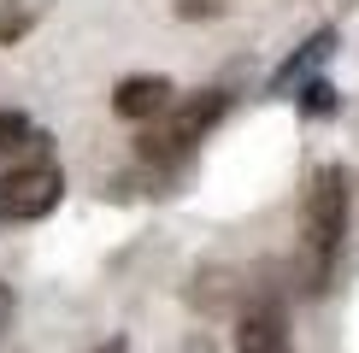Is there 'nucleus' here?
Masks as SVG:
<instances>
[{
  "label": "nucleus",
  "mask_w": 359,
  "mask_h": 353,
  "mask_svg": "<svg viewBox=\"0 0 359 353\" xmlns=\"http://www.w3.org/2000/svg\"><path fill=\"white\" fill-rule=\"evenodd\" d=\"M341 235H348V171L341 165H318L306 183V206H301V289L324 294L341 265Z\"/></svg>",
  "instance_id": "f257e3e1"
},
{
  "label": "nucleus",
  "mask_w": 359,
  "mask_h": 353,
  "mask_svg": "<svg viewBox=\"0 0 359 353\" xmlns=\"http://www.w3.org/2000/svg\"><path fill=\"white\" fill-rule=\"evenodd\" d=\"M224 106H230L224 88H201V95H189V100H171V106L142 130V159L147 165H177V159H189L194 147L212 136Z\"/></svg>",
  "instance_id": "f03ea898"
},
{
  "label": "nucleus",
  "mask_w": 359,
  "mask_h": 353,
  "mask_svg": "<svg viewBox=\"0 0 359 353\" xmlns=\"http://www.w3.org/2000/svg\"><path fill=\"white\" fill-rule=\"evenodd\" d=\"M59 195H65V171L48 159L0 171V224H36L59 206Z\"/></svg>",
  "instance_id": "7ed1b4c3"
},
{
  "label": "nucleus",
  "mask_w": 359,
  "mask_h": 353,
  "mask_svg": "<svg viewBox=\"0 0 359 353\" xmlns=\"http://www.w3.org/2000/svg\"><path fill=\"white\" fill-rule=\"evenodd\" d=\"M236 353H289V318H283L277 300L248 306L242 324H236Z\"/></svg>",
  "instance_id": "20e7f679"
},
{
  "label": "nucleus",
  "mask_w": 359,
  "mask_h": 353,
  "mask_svg": "<svg viewBox=\"0 0 359 353\" xmlns=\"http://www.w3.org/2000/svg\"><path fill=\"white\" fill-rule=\"evenodd\" d=\"M165 106H171V77H124L112 88V112L130 124H154Z\"/></svg>",
  "instance_id": "39448f33"
},
{
  "label": "nucleus",
  "mask_w": 359,
  "mask_h": 353,
  "mask_svg": "<svg viewBox=\"0 0 359 353\" xmlns=\"http://www.w3.org/2000/svg\"><path fill=\"white\" fill-rule=\"evenodd\" d=\"M330 48H336V29H318V36H312L306 48L277 71V95H283L289 83H306V77H312V65H324V59H330Z\"/></svg>",
  "instance_id": "423d86ee"
},
{
  "label": "nucleus",
  "mask_w": 359,
  "mask_h": 353,
  "mask_svg": "<svg viewBox=\"0 0 359 353\" xmlns=\"http://www.w3.org/2000/svg\"><path fill=\"white\" fill-rule=\"evenodd\" d=\"M41 12H48V0H0V48L24 41L41 24Z\"/></svg>",
  "instance_id": "0eeeda50"
},
{
  "label": "nucleus",
  "mask_w": 359,
  "mask_h": 353,
  "mask_svg": "<svg viewBox=\"0 0 359 353\" xmlns=\"http://www.w3.org/2000/svg\"><path fill=\"white\" fill-rule=\"evenodd\" d=\"M24 147H41V136L29 130V118H24V112H0V165L18 159Z\"/></svg>",
  "instance_id": "6e6552de"
},
{
  "label": "nucleus",
  "mask_w": 359,
  "mask_h": 353,
  "mask_svg": "<svg viewBox=\"0 0 359 353\" xmlns=\"http://www.w3.org/2000/svg\"><path fill=\"white\" fill-rule=\"evenodd\" d=\"M301 106H306L312 118H330V112H336V88L324 83V77H312V83L301 88Z\"/></svg>",
  "instance_id": "1a4fd4ad"
},
{
  "label": "nucleus",
  "mask_w": 359,
  "mask_h": 353,
  "mask_svg": "<svg viewBox=\"0 0 359 353\" xmlns=\"http://www.w3.org/2000/svg\"><path fill=\"white\" fill-rule=\"evenodd\" d=\"M230 0H177V18H218Z\"/></svg>",
  "instance_id": "9d476101"
},
{
  "label": "nucleus",
  "mask_w": 359,
  "mask_h": 353,
  "mask_svg": "<svg viewBox=\"0 0 359 353\" xmlns=\"http://www.w3.org/2000/svg\"><path fill=\"white\" fill-rule=\"evenodd\" d=\"M183 353H212V342H206V335H189V342H183Z\"/></svg>",
  "instance_id": "9b49d317"
},
{
  "label": "nucleus",
  "mask_w": 359,
  "mask_h": 353,
  "mask_svg": "<svg viewBox=\"0 0 359 353\" xmlns=\"http://www.w3.org/2000/svg\"><path fill=\"white\" fill-rule=\"evenodd\" d=\"M6 324H12V294L0 289V330H6Z\"/></svg>",
  "instance_id": "f8f14e48"
},
{
  "label": "nucleus",
  "mask_w": 359,
  "mask_h": 353,
  "mask_svg": "<svg viewBox=\"0 0 359 353\" xmlns=\"http://www.w3.org/2000/svg\"><path fill=\"white\" fill-rule=\"evenodd\" d=\"M100 353H124V342H107V347H100Z\"/></svg>",
  "instance_id": "ddd939ff"
}]
</instances>
